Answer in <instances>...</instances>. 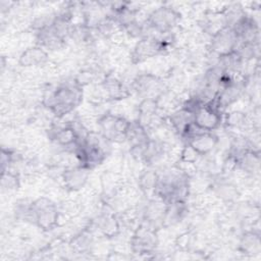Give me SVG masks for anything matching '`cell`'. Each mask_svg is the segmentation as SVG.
<instances>
[{"label": "cell", "mask_w": 261, "mask_h": 261, "mask_svg": "<svg viewBox=\"0 0 261 261\" xmlns=\"http://www.w3.org/2000/svg\"><path fill=\"white\" fill-rule=\"evenodd\" d=\"M102 232L106 237H114L119 231V222L113 215H107L101 221Z\"/></svg>", "instance_id": "19"}, {"label": "cell", "mask_w": 261, "mask_h": 261, "mask_svg": "<svg viewBox=\"0 0 261 261\" xmlns=\"http://www.w3.org/2000/svg\"><path fill=\"white\" fill-rule=\"evenodd\" d=\"M237 162H238L237 167L241 168L243 171L250 174L257 173L260 167L259 151L254 150L253 148L249 149L237 158Z\"/></svg>", "instance_id": "12"}, {"label": "cell", "mask_w": 261, "mask_h": 261, "mask_svg": "<svg viewBox=\"0 0 261 261\" xmlns=\"http://www.w3.org/2000/svg\"><path fill=\"white\" fill-rule=\"evenodd\" d=\"M157 245V236L155 227L149 223L140 224L132 239L134 252L138 254H149Z\"/></svg>", "instance_id": "8"}, {"label": "cell", "mask_w": 261, "mask_h": 261, "mask_svg": "<svg viewBox=\"0 0 261 261\" xmlns=\"http://www.w3.org/2000/svg\"><path fill=\"white\" fill-rule=\"evenodd\" d=\"M32 219L43 230L53 229L59 219L56 205L47 198H39L32 202Z\"/></svg>", "instance_id": "3"}, {"label": "cell", "mask_w": 261, "mask_h": 261, "mask_svg": "<svg viewBox=\"0 0 261 261\" xmlns=\"http://www.w3.org/2000/svg\"><path fill=\"white\" fill-rule=\"evenodd\" d=\"M89 169L77 165L64 170L62 178L65 187L70 191H77L83 188L88 179Z\"/></svg>", "instance_id": "11"}, {"label": "cell", "mask_w": 261, "mask_h": 261, "mask_svg": "<svg viewBox=\"0 0 261 261\" xmlns=\"http://www.w3.org/2000/svg\"><path fill=\"white\" fill-rule=\"evenodd\" d=\"M98 125L103 138L109 142L119 143L126 140L130 122L122 116L107 113L98 120Z\"/></svg>", "instance_id": "4"}, {"label": "cell", "mask_w": 261, "mask_h": 261, "mask_svg": "<svg viewBox=\"0 0 261 261\" xmlns=\"http://www.w3.org/2000/svg\"><path fill=\"white\" fill-rule=\"evenodd\" d=\"M240 250L244 254L256 255L260 253V233L255 230L247 231L240 241Z\"/></svg>", "instance_id": "15"}, {"label": "cell", "mask_w": 261, "mask_h": 261, "mask_svg": "<svg viewBox=\"0 0 261 261\" xmlns=\"http://www.w3.org/2000/svg\"><path fill=\"white\" fill-rule=\"evenodd\" d=\"M239 44V39L233 30L229 27H224L212 36L210 49L214 54L220 57L234 52Z\"/></svg>", "instance_id": "7"}, {"label": "cell", "mask_w": 261, "mask_h": 261, "mask_svg": "<svg viewBox=\"0 0 261 261\" xmlns=\"http://www.w3.org/2000/svg\"><path fill=\"white\" fill-rule=\"evenodd\" d=\"M189 192L188 175L180 173H167L159 176L155 194L166 205L175 202H185Z\"/></svg>", "instance_id": "2"}, {"label": "cell", "mask_w": 261, "mask_h": 261, "mask_svg": "<svg viewBox=\"0 0 261 261\" xmlns=\"http://www.w3.org/2000/svg\"><path fill=\"white\" fill-rule=\"evenodd\" d=\"M180 14L170 6H161L153 10L147 18L148 27L158 34H168L176 27Z\"/></svg>", "instance_id": "6"}, {"label": "cell", "mask_w": 261, "mask_h": 261, "mask_svg": "<svg viewBox=\"0 0 261 261\" xmlns=\"http://www.w3.org/2000/svg\"><path fill=\"white\" fill-rule=\"evenodd\" d=\"M217 143L218 138L212 132L201 130L187 139V145L191 146L200 156L209 154L216 147Z\"/></svg>", "instance_id": "10"}, {"label": "cell", "mask_w": 261, "mask_h": 261, "mask_svg": "<svg viewBox=\"0 0 261 261\" xmlns=\"http://www.w3.org/2000/svg\"><path fill=\"white\" fill-rule=\"evenodd\" d=\"M82 99V87L74 82L73 84H65L56 88L46 98L45 104L55 116L61 118L77 107Z\"/></svg>", "instance_id": "1"}, {"label": "cell", "mask_w": 261, "mask_h": 261, "mask_svg": "<svg viewBox=\"0 0 261 261\" xmlns=\"http://www.w3.org/2000/svg\"><path fill=\"white\" fill-rule=\"evenodd\" d=\"M221 121V109L218 107L214 99L201 104L194 112V124L204 132H213L219 127Z\"/></svg>", "instance_id": "5"}, {"label": "cell", "mask_w": 261, "mask_h": 261, "mask_svg": "<svg viewBox=\"0 0 261 261\" xmlns=\"http://www.w3.org/2000/svg\"><path fill=\"white\" fill-rule=\"evenodd\" d=\"M48 60V53L40 46L28 48L19 57V63L22 66H38Z\"/></svg>", "instance_id": "13"}, {"label": "cell", "mask_w": 261, "mask_h": 261, "mask_svg": "<svg viewBox=\"0 0 261 261\" xmlns=\"http://www.w3.org/2000/svg\"><path fill=\"white\" fill-rule=\"evenodd\" d=\"M163 82L153 74H141L135 80L136 91L144 97V99H156L163 90Z\"/></svg>", "instance_id": "9"}, {"label": "cell", "mask_w": 261, "mask_h": 261, "mask_svg": "<svg viewBox=\"0 0 261 261\" xmlns=\"http://www.w3.org/2000/svg\"><path fill=\"white\" fill-rule=\"evenodd\" d=\"M126 140L132 145V148L134 147H144L149 142V136L147 133V129L144 125L140 123V121L130 122Z\"/></svg>", "instance_id": "14"}, {"label": "cell", "mask_w": 261, "mask_h": 261, "mask_svg": "<svg viewBox=\"0 0 261 261\" xmlns=\"http://www.w3.org/2000/svg\"><path fill=\"white\" fill-rule=\"evenodd\" d=\"M247 123V116L241 111H231L225 116V125L229 128H241Z\"/></svg>", "instance_id": "20"}, {"label": "cell", "mask_w": 261, "mask_h": 261, "mask_svg": "<svg viewBox=\"0 0 261 261\" xmlns=\"http://www.w3.org/2000/svg\"><path fill=\"white\" fill-rule=\"evenodd\" d=\"M158 178L159 176L155 171L147 170L140 176L139 186L144 193H147V194L150 192L155 193V190L158 184Z\"/></svg>", "instance_id": "18"}, {"label": "cell", "mask_w": 261, "mask_h": 261, "mask_svg": "<svg viewBox=\"0 0 261 261\" xmlns=\"http://www.w3.org/2000/svg\"><path fill=\"white\" fill-rule=\"evenodd\" d=\"M200 155L189 145H186L180 153V160L188 164H193L197 161Z\"/></svg>", "instance_id": "22"}, {"label": "cell", "mask_w": 261, "mask_h": 261, "mask_svg": "<svg viewBox=\"0 0 261 261\" xmlns=\"http://www.w3.org/2000/svg\"><path fill=\"white\" fill-rule=\"evenodd\" d=\"M193 118H194V114L189 110H187L186 108L181 107L179 110L173 112L170 115L169 120L173 128L179 135H181L184 130L193 122Z\"/></svg>", "instance_id": "16"}, {"label": "cell", "mask_w": 261, "mask_h": 261, "mask_svg": "<svg viewBox=\"0 0 261 261\" xmlns=\"http://www.w3.org/2000/svg\"><path fill=\"white\" fill-rule=\"evenodd\" d=\"M19 185L18 176L11 171L2 172V188L6 190H15Z\"/></svg>", "instance_id": "21"}, {"label": "cell", "mask_w": 261, "mask_h": 261, "mask_svg": "<svg viewBox=\"0 0 261 261\" xmlns=\"http://www.w3.org/2000/svg\"><path fill=\"white\" fill-rule=\"evenodd\" d=\"M103 88L111 99H121L127 95L122 84L115 77H106L103 82Z\"/></svg>", "instance_id": "17"}]
</instances>
